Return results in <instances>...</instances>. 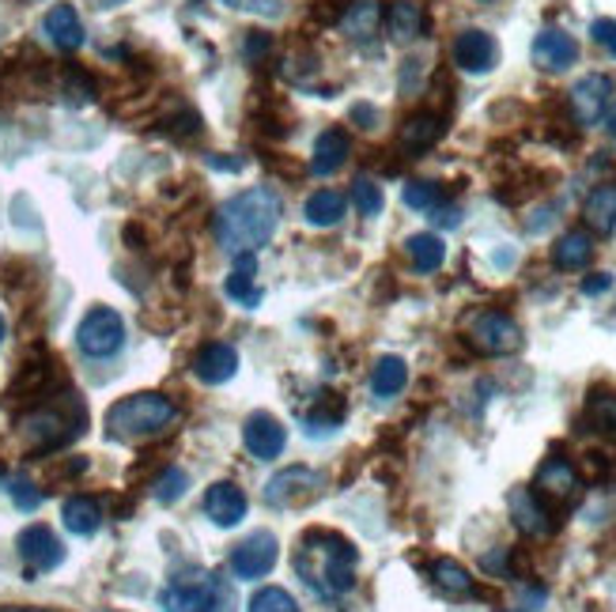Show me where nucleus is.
Returning <instances> with one entry per match:
<instances>
[{
    "mask_svg": "<svg viewBox=\"0 0 616 612\" xmlns=\"http://www.w3.org/2000/svg\"><path fill=\"white\" fill-rule=\"evenodd\" d=\"M0 341H4V314H0Z\"/></svg>",
    "mask_w": 616,
    "mask_h": 612,
    "instance_id": "nucleus-47",
    "label": "nucleus"
},
{
    "mask_svg": "<svg viewBox=\"0 0 616 612\" xmlns=\"http://www.w3.org/2000/svg\"><path fill=\"white\" fill-rule=\"evenodd\" d=\"M586 419L597 432H616V394H591L586 401Z\"/></svg>",
    "mask_w": 616,
    "mask_h": 612,
    "instance_id": "nucleus-36",
    "label": "nucleus"
},
{
    "mask_svg": "<svg viewBox=\"0 0 616 612\" xmlns=\"http://www.w3.org/2000/svg\"><path fill=\"white\" fill-rule=\"evenodd\" d=\"M591 258H594V239L586 231H567L564 239L553 246L556 269H567V272L586 269V264H591Z\"/></svg>",
    "mask_w": 616,
    "mask_h": 612,
    "instance_id": "nucleus-26",
    "label": "nucleus"
},
{
    "mask_svg": "<svg viewBox=\"0 0 616 612\" xmlns=\"http://www.w3.org/2000/svg\"><path fill=\"white\" fill-rule=\"evenodd\" d=\"M163 612H235V590L213 571H189L160 590Z\"/></svg>",
    "mask_w": 616,
    "mask_h": 612,
    "instance_id": "nucleus-4",
    "label": "nucleus"
},
{
    "mask_svg": "<svg viewBox=\"0 0 616 612\" xmlns=\"http://www.w3.org/2000/svg\"><path fill=\"white\" fill-rule=\"evenodd\" d=\"M280 224V200L273 189H246L227 200L224 208L216 212V239L224 250L238 253H254L261 250L265 242L277 235Z\"/></svg>",
    "mask_w": 616,
    "mask_h": 612,
    "instance_id": "nucleus-2",
    "label": "nucleus"
},
{
    "mask_svg": "<svg viewBox=\"0 0 616 612\" xmlns=\"http://www.w3.org/2000/svg\"><path fill=\"white\" fill-rule=\"evenodd\" d=\"M379 20H382V12H379V4H374V0H356V4L345 12L340 27L348 31V39L367 42L374 31H379Z\"/></svg>",
    "mask_w": 616,
    "mask_h": 612,
    "instance_id": "nucleus-32",
    "label": "nucleus"
},
{
    "mask_svg": "<svg viewBox=\"0 0 616 612\" xmlns=\"http://www.w3.org/2000/svg\"><path fill=\"white\" fill-rule=\"evenodd\" d=\"M61 522L69 533L91 537V533H99V526H103V507H99L91 496H72V499H64V507H61Z\"/></svg>",
    "mask_w": 616,
    "mask_h": 612,
    "instance_id": "nucleus-22",
    "label": "nucleus"
},
{
    "mask_svg": "<svg viewBox=\"0 0 616 612\" xmlns=\"http://www.w3.org/2000/svg\"><path fill=\"white\" fill-rule=\"evenodd\" d=\"M189 488V473L178 469V465H171V469H163L160 477L152 484V496L160 499V504H178L182 496H186Z\"/></svg>",
    "mask_w": 616,
    "mask_h": 612,
    "instance_id": "nucleus-33",
    "label": "nucleus"
},
{
    "mask_svg": "<svg viewBox=\"0 0 616 612\" xmlns=\"http://www.w3.org/2000/svg\"><path fill=\"white\" fill-rule=\"evenodd\" d=\"M254 269H257V258H254V253H238L232 277H227V284H224L227 295H232V303L246 307V310L261 307V288L254 284Z\"/></svg>",
    "mask_w": 616,
    "mask_h": 612,
    "instance_id": "nucleus-21",
    "label": "nucleus"
},
{
    "mask_svg": "<svg viewBox=\"0 0 616 612\" xmlns=\"http://www.w3.org/2000/svg\"><path fill=\"white\" fill-rule=\"evenodd\" d=\"M578 61V42L567 31L545 27V31L533 39V65L545 72H564Z\"/></svg>",
    "mask_w": 616,
    "mask_h": 612,
    "instance_id": "nucleus-15",
    "label": "nucleus"
},
{
    "mask_svg": "<svg viewBox=\"0 0 616 612\" xmlns=\"http://www.w3.org/2000/svg\"><path fill=\"white\" fill-rule=\"evenodd\" d=\"M277 552H280V544L273 533H250L232 552V571L238 574V579H261V574L273 571Z\"/></svg>",
    "mask_w": 616,
    "mask_h": 612,
    "instance_id": "nucleus-10",
    "label": "nucleus"
},
{
    "mask_svg": "<svg viewBox=\"0 0 616 612\" xmlns=\"http://www.w3.org/2000/svg\"><path fill=\"white\" fill-rule=\"evenodd\" d=\"M613 98V80L602 72H591L572 87V114L578 125H597L605 117V106Z\"/></svg>",
    "mask_w": 616,
    "mask_h": 612,
    "instance_id": "nucleus-11",
    "label": "nucleus"
},
{
    "mask_svg": "<svg viewBox=\"0 0 616 612\" xmlns=\"http://www.w3.org/2000/svg\"><path fill=\"white\" fill-rule=\"evenodd\" d=\"M246 507H250V504H246V491L238 488V484H232V480L213 484V488H208V496H205V515L213 518L219 529H232V526L243 522Z\"/></svg>",
    "mask_w": 616,
    "mask_h": 612,
    "instance_id": "nucleus-17",
    "label": "nucleus"
},
{
    "mask_svg": "<svg viewBox=\"0 0 616 612\" xmlns=\"http://www.w3.org/2000/svg\"><path fill=\"white\" fill-rule=\"evenodd\" d=\"M454 65L465 69V72H492L495 61H500V45L489 31H476V27H469L454 39Z\"/></svg>",
    "mask_w": 616,
    "mask_h": 612,
    "instance_id": "nucleus-14",
    "label": "nucleus"
},
{
    "mask_svg": "<svg viewBox=\"0 0 616 612\" xmlns=\"http://www.w3.org/2000/svg\"><path fill=\"white\" fill-rule=\"evenodd\" d=\"M435 224L439 227H458L462 224V212H458V208H435Z\"/></svg>",
    "mask_w": 616,
    "mask_h": 612,
    "instance_id": "nucleus-43",
    "label": "nucleus"
},
{
    "mask_svg": "<svg viewBox=\"0 0 616 612\" xmlns=\"http://www.w3.org/2000/svg\"><path fill=\"white\" fill-rule=\"evenodd\" d=\"M76 344H80V352L91 355V360H110V355H117L122 352V344H125L122 314L110 310V307L88 310V318L76 329Z\"/></svg>",
    "mask_w": 616,
    "mask_h": 612,
    "instance_id": "nucleus-6",
    "label": "nucleus"
},
{
    "mask_svg": "<svg viewBox=\"0 0 616 612\" xmlns=\"http://www.w3.org/2000/svg\"><path fill=\"white\" fill-rule=\"evenodd\" d=\"M348 200L337 194V189H318V194L307 197V205H302V216H307L310 227H333L340 224V216H345Z\"/></svg>",
    "mask_w": 616,
    "mask_h": 612,
    "instance_id": "nucleus-27",
    "label": "nucleus"
},
{
    "mask_svg": "<svg viewBox=\"0 0 616 612\" xmlns=\"http://www.w3.org/2000/svg\"><path fill=\"white\" fill-rule=\"evenodd\" d=\"M103 8H117V4H125V0H99Z\"/></svg>",
    "mask_w": 616,
    "mask_h": 612,
    "instance_id": "nucleus-45",
    "label": "nucleus"
},
{
    "mask_svg": "<svg viewBox=\"0 0 616 612\" xmlns=\"http://www.w3.org/2000/svg\"><path fill=\"white\" fill-rule=\"evenodd\" d=\"M609 133L616 136V110H613V117H609Z\"/></svg>",
    "mask_w": 616,
    "mask_h": 612,
    "instance_id": "nucleus-46",
    "label": "nucleus"
},
{
    "mask_svg": "<svg viewBox=\"0 0 616 612\" xmlns=\"http://www.w3.org/2000/svg\"><path fill=\"white\" fill-rule=\"evenodd\" d=\"M533 491H537L545 504H567V499L578 496V473L567 458H545L537 469V480H533Z\"/></svg>",
    "mask_w": 616,
    "mask_h": 612,
    "instance_id": "nucleus-13",
    "label": "nucleus"
},
{
    "mask_svg": "<svg viewBox=\"0 0 616 612\" xmlns=\"http://www.w3.org/2000/svg\"><path fill=\"white\" fill-rule=\"evenodd\" d=\"M16 548H20V560L27 563L31 571H53L64 563V544L58 541V533H53L50 526H27L20 533V541H16Z\"/></svg>",
    "mask_w": 616,
    "mask_h": 612,
    "instance_id": "nucleus-9",
    "label": "nucleus"
},
{
    "mask_svg": "<svg viewBox=\"0 0 616 612\" xmlns=\"http://www.w3.org/2000/svg\"><path fill=\"white\" fill-rule=\"evenodd\" d=\"M352 205L360 208L363 216H379L382 212V186H374L371 178H356V186H352Z\"/></svg>",
    "mask_w": 616,
    "mask_h": 612,
    "instance_id": "nucleus-37",
    "label": "nucleus"
},
{
    "mask_svg": "<svg viewBox=\"0 0 616 612\" xmlns=\"http://www.w3.org/2000/svg\"><path fill=\"white\" fill-rule=\"evenodd\" d=\"M591 34H594V42L602 45L605 53H613V58H616V20H594Z\"/></svg>",
    "mask_w": 616,
    "mask_h": 612,
    "instance_id": "nucleus-39",
    "label": "nucleus"
},
{
    "mask_svg": "<svg viewBox=\"0 0 616 612\" xmlns=\"http://www.w3.org/2000/svg\"><path fill=\"white\" fill-rule=\"evenodd\" d=\"M386 27H390L393 42L420 39V34H424V8L412 4V0H398V4H390V12H386Z\"/></svg>",
    "mask_w": 616,
    "mask_h": 612,
    "instance_id": "nucleus-24",
    "label": "nucleus"
},
{
    "mask_svg": "<svg viewBox=\"0 0 616 612\" xmlns=\"http://www.w3.org/2000/svg\"><path fill=\"white\" fill-rule=\"evenodd\" d=\"M469 341L484 355H511L522 349V329L503 310H484L469 322Z\"/></svg>",
    "mask_w": 616,
    "mask_h": 612,
    "instance_id": "nucleus-7",
    "label": "nucleus"
},
{
    "mask_svg": "<svg viewBox=\"0 0 616 612\" xmlns=\"http://www.w3.org/2000/svg\"><path fill=\"white\" fill-rule=\"evenodd\" d=\"M409 386V367H404L401 355H382L371 371V394L374 397H398Z\"/></svg>",
    "mask_w": 616,
    "mask_h": 612,
    "instance_id": "nucleus-25",
    "label": "nucleus"
},
{
    "mask_svg": "<svg viewBox=\"0 0 616 612\" xmlns=\"http://www.w3.org/2000/svg\"><path fill=\"white\" fill-rule=\"evenodd\" d=\"M4 491L12 496V504L20 510H39V504H42V491L27 477H4Z\"/></svg>",
    "mask_w": 616,
    "mask_h": 612,
    "instance_id": "nucleus-38",
    "label": "nucleus"
},
{
    "mask_svg": "<svg viewBox=\"0 0 616 612\" xmlns=\"http://www.w3.org/2000/svg\"><path fill=\"white\" fill-rule=\"evenodd\" d=\"M84 419H88L84 408L69 416L64 405H42L20 419V438L34 454H50V450L69 446L76 435H84Z\"/></svg>",
    "mask_w": 616,
    "mask_h": 612,
    "instance_id": "nucleus-5",
    "label": "nucleus"
},
{
    "mask_svg": "<svg viewBox=\"0 0 616 612\" xmlns=\"http://www.w3.org/2000/svg\"><path fill=\"white\" fill-rule=\"evenodd\" d=\"M340 424H345V401H340L337 394H321L315 413L302 416V427H307V435H310V438H318V435H333Z\"/></svg>",
    "mask_w": 616,
    "mask_h": 612,
    "instance_id": "nucleus-29",
    "label": "nucleus"
},
{
    "mask_svg": "<svg viewBox=\"0 0 616 612\" xmlns=\"http://www.w3.org/2000/svg\"><path fill=\"white\" fill-rule=\"evenodd\" d=\"M404 250H409L412 269L417 272H435V269H443V261H446L443 239H439V235H428V231L412 235V239L404 242Z\"/></svg>",
    "mask_w": 616,
    "mask_h": 612,
    "instance_id": "nucleus-30",
    "label": "nucleus"
},
{
    "mask_svg": "<svg viewBox=\"0 0 616 612\" xmlns=\"http://www.w3.org/2000/svg\"><path fill=\"white\" fill-rule=\"evenodd\" d=\"M613 288V277L609 272H594V277L583 280V295H602V291Z\"/></svg>",
    "mask_w": 616,
    "mask_h": 612,
    "instance_id": "nucleus-41",
    "label": "nucleus"
},
{
    "mask_svg": "<svg viewBox=\"0 0 616 612\" xmlns=\"http://www.w3.org/2000/svg\"><path fill=\"white\" fill-rule=\"evenodd\" d=\"M348 155H352V141H348L345 129H326L315 141V155H310V170H315L318 178H329L337 175L340 167L348 163Z\"/></svg>",
    "mask_w": 616,
    "mask_h": 612,
    "instance_id": "nucleus-20",
    "label": "nucleus"
},
{
    "mask_svg": "<svg viewBox=\"0 0 616 612\" xmlns=\"http://www.w3.org/2000/svg\"><path fill=\"white\" fill-rule=\"evenodd\" d=\"M321 491V477L307 465H291L265 484V504L269 507H302Z\"/></svg>",
    "mask_w": 616,
    "mask_h": 612,
    "instance_id": "nucleus-8",
    "label": "nucleus"
},
{
    "mask_svg": "<svg viewBox=\"0 0 616 612\" xmlns=\"http://www.w3.org/2000/svg\"><path fill=\"white\" fill-rule=\"evenodd\" d=\"M238 371V352L232 344H205L197 355H193V374H197L205 386H224L232 382Z\"/></svg>",
    "mask_w": 616,
    "mask_h": 612,
    "instance_id": "nucleus-18",
    "label": "nucleus"
},
{
    "mask_svg": "<svg viewBox=\"0 0 616 612\" xmlns=\"http://www.w3.org/2000/svg\"><path fill=\"white\" fill-rule=\"evenodd\" d=\"M243 443H246V450H250L254 458L273 461V458H280V454H284V443H288V432H284V427H280V419H277V416H269V413H254L250 419H246V427H243Z\"/></svg>",
    "mask_w": 616,
    "mask_h": 612,
    "instance_id": "nucleus-16",
    "label": "nucleus"
},
{
    "mask_svg": "<svg viewBox=\"0 0 616 612\" xmlns=\"http://www.w3.org/2000/svg\"><path fill=\"white\" fill-rule=\"evenodd\" d=\"M586 224L594 227V231L609 235L616 227V186L613 181H605V186H597L591 197H586V208H583Z\"/></svg>",
    "mask_w": 616,
    "mask_h": 612,
    "instance_id": "nucleus-28",
    "label": "nucleus"
},
{
    "mask_svg": "<svg viewBox=\"0 0 616 612\" xmlns=\"http://www.w3.org/2000/svg\"><path fill=\"white\" fill-rule=\"evenodd\" d=\"M352 117L356 122H363V129H374V122H379V114H374V106H352Z\"/></svg>",
    "mask_w": 616,
    "mask_h": 612,
    "instance_id": "nucleus-42",
    "label": "nucleus"
},
{
    "mask_svg": "<svg viewBox=\"0 0 616 612\" xmlns=\"http://www.w3.org/2000/svg\"><path fill=\"white\" fill-rule=\"evenodd\" d=\"M401 197H404V205L417 208V212H435L439 200H443V189H439V181L417 178V181H409V186H404Z\"/></svg>",
    "mask_w": 616,
    "mask_h": 612,
    "instance_id": "nucleus-34",
    "label": "nucleus"
},
{
    "mask_svg": "<svg viewBox=\"0 0 616 612\" xmlns=\"http://www.w3.org/2000/svg\"><path fill=\"white\" fill-rule=\"evenodd\" d=\"M356 544L333 529H307L296 548V574L326 601L345 598L356 587Z\"/></svg>",
    "mask_w": 616,
    "mask_h": 612,
    "instance_id": "nucleus-1",
    "label": "nucleus"
},
{
    "mask_svg": "<svg viewBox=\"0 0 616 612\" xmlns=\"http://www.w3.org/2000/svg\"><path fill=\"white\" fill-rule=\"evenodd\" d=\"M443 136V117L439 114H412L409 122L401 125V148L404 152H428L439 144Z\"/></svg>",
    "mask_w": 616,
    "mask_h": 612,
    "instance_id": "nucleus-23",
    "label": "nucleus"
},
{
    "mask_svg": "<svg viewBox=\"0 0 616 612\" xmlns=\"http://www.w3.org/2000/svg\"><path fill=\"white\" fill-rule=\"evenodd\" d=\"M507 507H511L514 526H519L526 537H548L556 529L553 510H548V504L533 488H514L507 496Z\"/></svg>",
    "mask_w": 616,
    "mask_h": 612,
    "instance_id": "nucleus-12",
    "label": "nucleus"
},
{
    "mask_svg": "<svg viewBox=\"0 0 616 612\" xmlns=\"http://www.w3.org/2000/svg\"><path fill=\"white\" fill-rule=\"evenodd\" d=\"M431 579H435V587L443 593H450V598H473V590H476L473 574H469L462 563H454V560H435Z\"/></svg>",
    "mask_w": 616,
    "mask_h": 612,
    "instance_id": "nucleus-31",
    "label": "nucleus"
},
{
    "mask_svg": "<svg viewBox=\"0 0 616 612\" xmlns=\"http://www.w3.org/2000/svg\"><path fill=\"white\" fill-rule=\"evenodd\" d=\"M42 31L50 34V42L64 53L84 45V23H80V12L72 4H53L42 20Z\"/></svg>",
    "mask_w": 616,
    "mask_h": 612,
    "instance_id": "nucleus-19",
    "label": "nucleus"
},
{
    "mask_svg": "<svg viewBox=\"0 0 616 612\" xmlns=\"http://www.w3.org/2000/svg\"><path fill=\"white\" fill-rule=\"evenodd\" d=\"M246 612H299V605H296V598H291L288 590L265 587V590H257L250 598V609H246Z\"/></svg>",
    "mask_w": 616,
    "mask_h": 612,
    "instance_id": "nucleus-35",
    "label": "nucleus"
},
{
    "mask_svg": "<svg viewBox=\"0 0 616 612\" xmlns=\"http://www.w3.org/2000/svg\"><path fill=\"white\" fill-rule=\"evenodd\" d=\"M484 571H492V574H511V552H507V548H495L492 556H484Z\"/></svg>",
    "mask_w": 616,
    "mask_h": 612,
    "instance_id": "nucleus-40",
    "label": "nucleus"
},
{
    "mask_svg": "<svg viewBox=\"0 0 616 612\" xmlns=\"http://www.w3.org/2000/svg\"><path fill=\"white\" fill-rule=\"evenodd\" d=\"M178 419V405L167 394H129L106 408V435L117 443H141L152 438Z\"/></svg>",
    "mask_w": 616,
    "mask_h": 612,
    "instance_id": "nucleus-3",
    "label": "nucleus"
},
{
    "mask_svg": "<svg viewBox=\"0 0 616 612\" xmlns=\"http://www.w3.org/2000/svg\"><path fill=\"white\" fill-rule=\"evenodd\" d=\"M0 612H53V609H39V605H0Z\"/></svg>",
    "mask_w": 616,
    "mask_h": 612,
    "instance_id": "nucleus-44",
    "label": "nucleus"
}]
</instances>
